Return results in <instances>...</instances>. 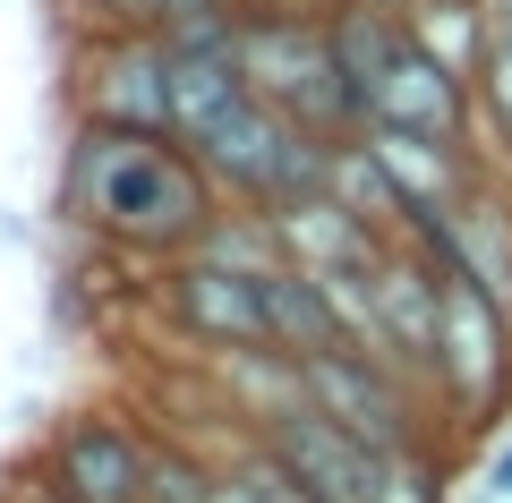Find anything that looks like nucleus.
<instances>
[{"label":"nucleus","instance_id":"obj_1","mask_svg":"<svg viewBox=\"0 0 512 503\" xmlns=\"http://www.w3.org/2000/svg\"><path fill=\"white\" fill-rule=\"evenodd\" d=\"M222 188L171 128H111L77 120L69 154H60V222L86 231L94 248L137 256V265H171L188 256L222 214Z\"/></svg>","mask_w":512,"mask_h":503},{"label":"nucleus","instance_id":"obj_2","mask_svg":"<svg viewBox=\"0 0 512 503\" xmlns=\"http://www.w3.org/2000/svg\"><path fill=\"white\" fill-rule=\"evenodd\" d=\"M436 418L444 435H495L512 418V307L470 273H444V333H436Z\"/></svg>","mask_w":512,"mask_h":503},{"label":"nucleus","instance_id":"obj_3","mask_svg":"<svg viewBox=\"0 0 512 503\" xmlns=\"http://www.w3.org/2000/svg\"><path fill=\"white\" fill-rule=\"evenodd\" d=\"M239 69L274 111H291L299 128H316L333 145L367 128V103L333 60L325 18H239Z\"/></svg>","mask_w":512,"mask_h":503},{"label":"nucleus","instance_id":"obj_4","mask_svg":"<svg viewBox=\"0 0 512 503\" xmlns=\"http://www.w3.org/2000/svg\"><path fill=\"white\" fill-rule=\"evenodd\" d=\"M299 367H308V410H325L333 427H350L376 452H410V444H427V435H444L436 393H427L410 367H393L384 350H367V342L316 350V359H299Z\"/></svg>","mask_w":512,"mask_h":503},{"label":"nucleus","instance_id":"obj_5","mask_svg":"<svg viewBox=\"0 0 512 503\" xmlns=\"http://www.w3.org/2000/svg\"><path fill=\"white\" fill-rule=\"evenodd\" d=\"M154 435H137L120 410H69L35 452V486L52 503H146Z\"/></svg>","mask_w":512,"mask_h":503},{"label":"nucleus","instance_id":"obj_6","mask_svg":"<svg viewBox=\"0 0 512 503\" xmlns=\"http://www.w3.org/2000/svg\"><path fill=\"white\" fill-rule=\"evenodd\" d=\"M77 120L111 128H171V35H77L69 60Z\"/></svg>","mask_w":512,"mask_h":503},{"label":"nucleus","instance_id":"obj_7","mask_svg":"<svg viewBox=\"0 0 512 503\" xmlns=\"http://www.w3.org/2000/svg\"><path fill=\"white\" fill-rule=\"evenodd\" d=\"M163 316L171 333H188L197 350H274V324H265V282L256 273H231L214 256H171L163 265Z\"/></svg>","mask_w":512,"mask_h":503},{"label":"nucleus","instance_id":"obj_8","mask_svg":"<svg viewBox=\"0 0 512 503\" xmlns=\"http://www.w3.org/2000/svg\"><path fill=\"white\" fill-rule=\"evenodd\" d=\"M256 444L274 452V461L291 469V478L308 486L316 503H376L384 452H376V444H359L350 427H333L325 410H291V418H274Z\"/></svg>","mask_w":512,"mask_h":503},{"label":"nucleus","instance_id":"obj_9","mask_svg":"<svg viewBox=\"0 0 512 503\" xmlns=\"http://www.w3.org/2000/svg\"><path fill=\"white\" fill-rule=\"evenodd\" d=\"M367 120H393V128H419V137L478 145V94H470V77L444 69V60L419 43V26H410V52L376 77V94H367Z\"/></svg>","mask_w":512,"mask_h":503},{"label":"nucleus","instance_id":"obj_10","mask_svg":"<svg viewBox=\"0 0 512 503\" xmlns=\"http://www.w3.org/2000/svg\"><path fill=\"white\" fill-rule=\"evenodd\" d=\"M282 248H291V265H308V273H376L384 265V248H393V231H376L367 214H350L342 197H299V205H282Z\"/></svg>","mask_w":512,"mask_h":503},{"label":"nucleus","instance_id":"obj_11","mask_svg":"<svg viewBox=\"0 0 512 503\" xmlns=\"http://www.w3.org/2000/svg\"><path fill=\"white\" fill-rule=\"evenodd\" d=\"M265 324H274V350H291V359H316V350L359 342L350 316H342V299H333V282L308 273V265H274L265 273Z\"/></svg>","mask_w":512,"mask_h":503},{"label":"nucleus","instance_id":"obj_12","mask_svg":"<svg viewBox=\"0 0 512 503\" xmlns=\"http://www.w3.org/2000/svg\"><path fill=\"white\" fill-rule=\"evenodd\" d=\"M222 469L214 452H197L188 435H154V469H146V503H214L222 495Z\"/></svg>","mask_w":512,"mask_h":503},{"label":"nucleus","instance_id":"obj_13","mask_svg":"<svg viewBox=\"0 0 512 503\" xmlns=\"http://www.w3.org/2000/svg\"><path fill=\"white\" fill-rule=\"evenodd\" d=\"M376 503H453V435H427L410 452H384Z\"/></svg>","mask_w":512,"mask_h":503},{"label":"nucleus","instance_id":"obj_14","mask_svg":"<svg viewBox=\"0 0 512 503\" xmlns=\"http://www.w3.org/2000/svg\"><path fill=\"white\" fill-rule=\"evenodd\" d=\"M470 94H478V145H487V162H504V171H512V35L487 43Z\"/></svg>","mask_w":512,"mask_h":503},{"label":"nucleus","instance_id":"obj_15","mask_svg":"<svg viewBox=\"0 0 512 503\" xmlns=\"http://www.w3.org/2000/svg\"><path fill=\"white\" fill-rule=\"evenodd\" d=\"M77 35H163V0H69Z\"/></svg>","mask_w":512,"mask_h":503},{"label":"nucleus","instance_id":"obj_16","mask_svg":"<svg viewBox=\"0 0 512 503\" xmlns=\"http://www.w3.org/2000/svg\"><path fill=\"white\" fill-rule=\"evenodd\" d=\"M470 503H512V435L487 452V469H478V495H470Z\"/></svg>","mask_w":512,"mask_h":503},{"label":"nucleus","instance_id":"obj_17","mask_svg":"<svg viewBox=\"0 0 512 503\" xmlns=\"http://www.w3.org/2000/svg\"><path fill=\"white\" fill-rule=\"evenodd\" d=\"M342 0H239V18H333Z\"/></svg>","mask_w":512,"mask_h":503},{"label":"nucleus","instance_id":"obj_18","mask_svg":"<svg viewBox=\"0 0 512 503\" xmlns=\"http://www.w3.org/2000/svg\"><path fill=\"white\" fill-rule=\"evenodd\" d=\"M214 503H265V495H256V486H248V469L231 461V469H222V495H214Z\"/></svg>","mask_w":512,"mask_h":503},{"label":"nucleus","instance_id":"obj_19","mask_svg":"<svg viewBox=\"0 0 512 503\" xmlns=\"http://www.w3.org/2000/svg\"><path fill=\"white\" fill-rule=\"evenodd\" d=\"M487 26H495V35H512V0H487Z\"/></svg>","mask_w":512,"mask_h":503},{"label":"nucleus","instance_id":"obj_20","mask_svg":"<svg viewBox=\"0 0 512 503\" xmlns=\"http://www.w3.org/2000/svg\"><path fill=\"white\" fill-rule=\"evenodd\" d=\"M393 9H410V0H393Z\"/></svg>","mask_w":512,"mask_h":503}]
</instances>
